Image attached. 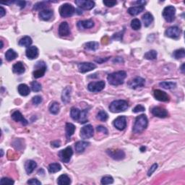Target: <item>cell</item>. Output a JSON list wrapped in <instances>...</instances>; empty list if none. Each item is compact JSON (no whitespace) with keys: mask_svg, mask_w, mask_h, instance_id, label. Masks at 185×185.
I'll return each mask as SVG.
<instances>
[{"mask_svg":"<svg viewBox=\"0 0 185 185\" xmlns=\"http://www.w3.org/2000/svg\"><path fill=\"white\" fill-rule=\"evenodd\" d=\"M128 103L125 100L113 101L109 106V110L113 113H119L125 111L128 109Z\"/></svg>","mask_w":185,"mask_h":185,"instance_id":"3","label":"cell"},{"mask_svg":"<svg viewBox=\"0 0 185 185\" xmlns=\"http://www.w3.org/2000/svg\"><path fill=\"white\" fill-rule=\"evenodd\" d=\"M3 155H4V152H3V150H2H2H1V156L2 157V156H3Z\"/></svg>","mask_w":185,"mask_h":185,"instance_id":"63","label":"cell"},{"mask_svg":"<svg viewBox=\"0 0 185 185\" xmlns=\"http://www.w3.org/2000/svg\"><path fill=\"white\" fill-rule=\"evenodd\" d=\"M0 42H1V46H0V49H2V48H3L4 44H3V41H1Z\"/></svg>","mask_w":185,"mask_h":185,"instance_id":"62","label":"cell"},{"mask_svg":"<svg viewBox=\"0 0 185 185\" xmlns=\"http://www.w3.org/2000/svg\"><path fill=\"white\" fill-rule=\"evenodd\" d=\"M26 54L29 60H34V59L37 58L38 56H39V49L35 46H30V47L27 48Z\"/></svg>","mask_w":185,"mask_h":185,"instance_id":"19","label":"cell"},{"mask_svg":"<svg viewBox=\"0 0 185 185\" xmlns=\"http://www.w3.org/2000/svg\"><path fill=\"white\" fill-rule=\"evenodd\" d=\"M60 104H59L57 102L51 103V104L49 106L50 113L54 115L58 114L59 112H60Z\"/></svg>","mask_w":185,"mask_h":185,"instance_id":"36","label":"cell"},{"mask_svg":"<svg viewBox=\"0 0 185 185\" xmlns=\"http://www.w3.org/2000/svg\"><path fill=\"white\" fill-rule=\"evenodd\" d=\"M51 2H38L35 4L33 7V10H45L46 7V4Z\"/></svg>","mask_w":185,"mask_h":185,"instance_id":"45","label":"cell"},{"mask_svg":"<svg viewBox=\"0 0 185 185\" xmlns=\"http://www.w3.org/2000/svg\"><path fill=\"white\" fill-rule=\"evenodd\" d=\"M142 22L144 23L145 27H148L151 23H153L154 18H153L152 14H150V12H146V13H145L143 15H142Z\"/></svg>","mask_w":185,"mask_h":185,"instance_id":"28","label":"cell"},{"mask_svg":"<svg viewBox=\"0 0 185 185\" xmlns=\"http://www.w3.org/2000/svg\"><path fill=\"white\" fill-rule=\"evenodd\" d=\"M35 70L33 72V75L35 78H40L45 75L46 71V65L43 61H39L35 65Z\"/></svg>","mask_w":185,"mask_h":185,"instance_id":"5","label":"cell"},{"mask_svg":"<svg viewBox=\"0 0 185 185\" xmlns=\"http://www.w3.org/2000/svg\"><path fill=\"white\" fill-rule=\"evenodd\" d=\"M105 82L103 80L98 82H92L90 83L88 85V89L89 91L92 92H100L105 88Z\"/></svg>","mask_w":185,"mask_h":185,"instance_id":"8","label":"cell"},{"mask_svg":"<svg viewBox=\"0 0 185 185\" xmlns=\"http://www.w3.org/2000/svg\"><path fill=\"white\" fill-rule=\"evenodd\" d=\"M36 166L37 163L34 161H32V160H28L25 163V169H26V173L28 174H31L32 173Z\"/></svg>","mask_w":185,"mask_h":185,"instance_id":"24","label":"cell"},{"mask_svg":"<svg viewBox=\"0 0 185 185\" xmlns=\"http://www.w3.org/2000/svg\"><path fill=\"white\" fill-rule=\"evenodd\" d=\"M145 110H146L145 106H142V105H138V106L134 107L132 111H133L134 113H138V112H142V111H144Z\"/></svg>","mask_w":185,"mask_h":185,"instance_id":"49","label":"cell"},{"mask_svg":"<svg viewBox=\"0 0 185 185\" xmlns=\"http://www.w3.org/2000/svg\"><path fill=\"white\" fill-rule=\"evenodd\" d=\"M184 65H185L184 63H183L182 66H181V68H180L181 71H182V73H184Z\"/></svg>","mask_w":185,"mask_h":185,"instance_id":"60","label":"cell"},{"mask_svg":"<svg viewBox=\"0 0 185 185\" xmlns=\"http://www.w3.org/2000/svg\"><path fill=\"white\" fill-rule=\"evenodd\" d=\"M80 110L79 109L75 108V107H72L70 111V116L72 117V119L75 121H79L80 116Z\"/></svg>","mask_w":185,"mask_h":185,"instance_id":"34","label":"cell"},{"mask_svg":"<svg viewBox=\"0 0 185 185\" xmlns=\"http://www.w3.org/2000/svg\"><path fill=\"white\" fill-rule=\"evenodd\" d=\"M90 142L86 141H78L75 145V150L77 153H83L87 147L89 146Z\"/></svg>","mask_w":185,"mask_h":185,"instance_id":"26","label":"cell"},{"mask_svg":"<svg viewBox=\"0 0 185 185\" xmlns=\"http://www.w3.org/2000/svg\"><path fill=\"white\" fill-rule=\"evenodd\" d=\"M71 183L70 178L67 174H62L59 176L57 179V184L60 185H68Z\"/></svg>","mask_w":185,"mask_h":185,"instance_id":"32","label":"cell"},{"mask_svg":"<svg viewBox=\"0 0 185 185\" xmlns=\"http://www.w3.org/2000/svg\"><path fill=\"white\" fill-rule=\"evenodd\" d=\"M126 77H127V73L125 71H118V72L109 74L107 77V80L110 85L117 86L122 85Z\"/></svg>","mask_w":185,"mask_h":185,"instance_id":"1","label":"cell"},{"mask_svg":"<svg viewBox=\"0 0 185 185\" xmlns=\"http://www.w3.org/2000/svg\"><path fill=\"white\" fill-rule=\"evenodd\" d=\"M144 57L148 60H154L157 58V52L155 50H150L145 54Z\"/></svg>","mask_w":185,"mask_h":185,"instance_id":"40","label":"cell"},{"mask_svg":"<svg viewBox=\"0 0 185 185\" xmlns=\"http://www.w3.org/2000/svg\"><path fill=\"white\" fill-rule=\"evenodd\" d=\"M71 92H72V88H71L70 86H67V87L63 90L62 93V100L64 104H68V103L70 101Z\"/></svg>","mask_w":185,"mask_h":185,"instance_id":"21","label":"cell"},{"mask_svg":"<svg viewBox=\"0 0 185 185\" xmlns=\"http://www.w3.org/2000/svg\"><path fill=\"white\" fill-rule=\"evenodd\" d=\"M75 2L80 8H82L83 10H90L95 6V2L90 1V0H76Z\"/></svg>","mask_w":185,"mask_h":185,"instance_id":"13","label":"cell"},{"mask_svg":"<svg viewBox=\"0 0 185 185\" xmlns=\"http://www.w3.org/2000/svg\"><path fill=\"white\" fill-rule=\"evenodd\" d=\"M51 146L54 147H56V148H58V147L60 146V141H54L51 142Z\"/></svg>","mask_w":185,"mask_h":185,"instance_id":"58","label":"cell"},{"mask_svg":"<svg viewBox=\"0 0 185 185\" xmlns=\"http://www.w3.org/2000/svg\"><path fill=\"white\" fill-rule=\"evenodd\" d=\"M33 43L32 39L29 36H24L19 41V46H24V47H30L31 44Z\"/></svg>","mask_w":185,"mask_h":185,"instance_id":"30","label":"cell"},{"mask_svg":"<svg viewBox=\"0 0 185 185\" xmlns=\"http://www.w3.org/2000/svg\"><path fill=\"white\" fill-rule=\"evenodd\" d=\"M146 147H142V148H140V150L142 151V152H144V151H146Z\"/></svg>","mask_w":185,"mask_h":185,"instance_id":"61","label":"cell"},{"mask_svg":"<svg viewBox=\"0 0 185 185\" xmlns=\"http://www.w3.org/2000/svg\"><path fill=\"white\" fill-rule=\"evenodd\" d=\"M153 95H154L155 99L159 101L167 102L170 100L169 96L168 95L166 92L161 90H155L154 92H153Z\"/></svg>","mask_w":185,"mask_h":185,"instance_id":"15","label":"cell"},{"mask_svg":"<svg viewBox=\"0 0 185 185\" xmlns=\"http://www.w3.org/2000/svg\"><path fill=\"white\" fill-rule=\"evenodd\" d=\"M99 44L96 41H90L88 42L85 44V49L87 50H92V51H95L98 48Z\"/></svg>","mask_w":185,"mask_h":185,"instance_id":"37","label":"cell"},{"mask_svg":"<svg viewBox=\"0 0 185 185\" xmlns=\"http://www.w3.org/2000/svg\"><path fill=\"white\" fill-rule=\"evenodd\" d=\"M113 179L112 176H104L101 179V183L102 184H113Z\"/></svg>","mask_w":185,"mask_h":185,"instance_id":"46","label":"cell"},{"mask_svg":"<svg viewBox=\"0 0 185 185\" xmlns=\"http://www.w3.org/2000/svg\"><path fill=\"white\" fill-rule=\"evenodd\" d=\"M53 14L54 13H53V11H52V10L45 9V10H41V11L39 12V15L40 19H41L42 20L48 21L52 18Z\"/></svg>","mask_w":185,"mask_h":185,"instance_id":"23","label":"cell"},{"mask_svg":"<svg viewBox=\"0 0 185 185\" xmlns=\"http://www.w3.org/2000/svg\"><path fill=\"white\" fill-rule=\"evenodd\" d=\"M145 10L144 6H136V7H131L128 9L127 12L130 15L135 16L140 14Z\"/></svg>","mask_w":185,"mask_h":185,"instance_id":"27","label":"cell"},{"mask_svg":"<svg viewBox=\"0 0 185 185\" xmlns=\"http://www.w3.org/2000/svg\"><path fill=\"white\" fill-rule=\"evenodd\" d=\"M18 92L23 96H27L30 93V88L26 84H20L18 87Z\"/></svg>","mask_w":185,"mask_h":185,"instance_id":"29","label":"cell"},{"mask_svg":"<svg viewBox=\"0 0 185 185\" xmlns=\"http://www.w3.org/2000/svg\"><path fill=\"white\" fill-rule=\"evenodd\" d=\"M28 184H33V185H41V182L37 179H31L28 181Z\"/></svg>","mask_w":185,"mask_h":185,"instance_id":"53","label":"cell"},{"mask_svg":"<svg viewBox=\"0 0 185 185\" xmlns=\"http://www.w3.org/2000/svg\"><path fill=\"white\" fill-rule=\"evenodd\" d=\"M182 31L177 26H172L169 27V28L166 29L165 34L166 36L171 38V39H178L180 36Z\"/></svg>","mask_w":185,"mask_h":185,"instance_id":"11","label":"cell"},{"mask_svg":"<svg viewBox=\"0 0 185 185\" xmlns=\"http://www.w3.org/2000/svg\"><path fill=\"white\" fill-rule=\"evenodd\" d=\"M106 153H108V155H109V156L112 158L113 159L117 160V161L122 160L125 158V152L121 150H119V149H117V150H113V149H111V150H107Z\"/></svg>","mask_w":185,"mask_h":185,"instance_id":"12","label":"cell"},{"mask_svg":"<svg viewBox=\"0 0 185 185\" xmlns=\"http://www.w3.org/2000/svg\"><path fill=\"white\" fill-rule=\"evenodd\" d=\"M42 100H43V99H42L41 96H35L33 98L32 102H33V104L35 105V106H38V105H39L42 102Z\"/></svg>","mask_w":185,"mask_h":185,"instance_id":"48","label":"cell"},{"mask_svg":"<svg viewBox=\"0 0 185 185\" xmlns=\"http://www.w3.org/2000/svg\"><path fill=\"white\" fill-rule=\"evenodd\" d=\"M94 22L92 20H81L77 23V27L80 30L83 29H88L91 28L94 26Z\"/></svg>","mask_w":185,"mask_h":185,"instance_id":"22","label":"cell"},{"mask_svg":"<svg viewBox=\"0 0 185 185\" xmlns=\"http://www.w3.org/2000/svg\"><path fill=\"white\" fill-rule=\"evenodd\" d=\"M78 70L81 73H85L96 68V65L90 62H83L78 64Z\"/></svg>","mask_w":185,"mask_h":185,"instance_id":"17","label":"cell"},{"mask_svg":"<svg viewBox=\"0 0 185 185\" xmlns=\"http://www.w3.org/2000/svg\"><path fill=\"white\" fill-rule=\"evenodd\" d=\"M148 120L145 114H141L136 117L135 122L133 127V132L134 133L140 134L144 131L148 127Z\"/></svg>","mask_w":185,"mask_h":185,"instance_id":"2","label":"cell"},{"mask_svg":"<svg viewBox=\"0 0 185 185\" xmlns=\"http://www.w3.org/2000/svg\"><path fill=\"white\" fill-rule=\"evenodd\" d=\"M109 59V57H107L106 59H98V60H96V62H98V63H100V64H101V63L104 62H106L107 60H108Z\"/></svg>","mask_w":185,"mask_h":185,"instance_id":"57","label":"cell"},{"mask_svg":"<svg viewBox=\"0 0 185 185\" xmlns=\"http://www.w3.org/2000/svg\"><path fill=\"white\" fill-rule=\"evenodd\" d=\"M103 3L104 4L106 7H112L113 6L117 5V1H104Z\"/></svg>","mask_w":185,"mask_h":185,"instance_id":"51","label":"cell"},{"mask_svg":"<svg viewBox=\"0 0 185 185\" xmlns=\"http://www.w3.org/2000/svg\"><path fill=\"white\" fill-rule=\"evenodd\" d=\"M25 70H26V68H25L24 64L21 62H16L13 65V67H12V71H13L14 73H16V74H23V73L25 72Z\"/></svg>","mask_w":185,"mask_h":185,"instance_id":"25","label":"cell"},{"mask_svg":"<svg viewBox=\"0 0 185 185\" xmlns=\"http://www.w3.org/2000/svg\"><path fill=\"white\" fill-rule=\"evenodd\" d=\"M65 130H66V136L67 138H70L72 136L75 131V126L72 123H67L65 126Z\"/></svg>","mask_w":185,"mask_h":185,"instance_id":"31","label":"cell"},{"mask_svg":"<svg viewBox=\"0 0 185 185\" xmlns=\"http://www.w3.org/2000/svg\"><path fill=\"white\" fill-rule=\"evenodd\" d=\"M131 27L134 31H138L141 28V23L138 19H133L131 22Z\"/></svg>","mask_w":185,"mask_h":185,"instance_id":"42","label":"cell"},{"mask_svg":"<svg viewBox=\"0 0 185 185\" xmlns=\"http://www.w3.org/2000/svg\"><path fill=\"white\" fill-rule=\"evenodd\" d=\"M176 9L174 6H167L163 10V17L167 22L171 23L175 19Z\"/></svg>","mask_w":185,"mask_h":185,"instance_id":"6","label":"cell"},{"mask_svg":"<svg viewBox=\"0 0 185 185\" xmlns=\"http://www.w3.org/2000/svg\"><path fill=\"white\" fill-rule=\"evenodd\" d=\"M70 29L68 23L67 22H62L59 26V35L60 36L66 37L70 35Z\"/></svg>","mask_w":185,"mask_h":185,"instance_id":"18","label":"cell"},{"mask_svg":"<svg viewBox=\"0 0 185 185\" xmlns=\"http://www.w3.org/2000/svg\"><path fill=\"white\" fill-rule=\"evenodd\" d=\"M48 169H49V171L50 173H56V172L60 171L62 169V166L58 163H53L49 166Z\"/></svg>","mask_w":185,"mask_h":185,"instance_id":"35","label":"cell"},{"mask_svg":"<svg viewBox=\"0 0 185 185\" xmlns=\"http://www.w3.org/2000/svg\"><path fill=\"white\" fill-rule=\"evenodd\" d=\"M12 119L14 121H17V122H21L23 125H28V121L24 118L22 113H21L19 111H16L12 113Z\"/></svg>","mask_w":185,"mask_h":185,"instance_id":"20","label":"cell"},{"mask_svg":"<svg viewBox=\"0 0 185 185\" xmlns=\"http://www.w3.org/2000/svg\"><path fill=\"white\" fill-rule=\"evenodd\" d=\"M158 168V164L157 163H154V164L152 165V166L150 167V169H149V171L148 172V176H150L152 174H153V172H154L155 170L157 169Z\"/></svg>","mask_w":185,"mask_h":185,"instance_id":"52","label":"cell"},{"mask_svg":"<svg viewBox=\"0 0 185 185\" xmlns=\"http://www.w3.org/2000/svg\"><path fill=\"white\" fill-rule=\"evenodd\" d=\"M173 56L176 60L184 58L185 56V50L184 49H179L174 51Z\"/></svg>","mask_w":185,"mask_h":185,"instance_id":"39","label":"cell"},{"mask_svg":"<svg viewBox=\"0 0 185 185\" xmlns=\"http://www.w3.org/2000/svg\"><path fill=\"white\" fill-rule=\"evenodd\" d=\"M96 130H97V132H103V133L108 134V130L105 127H104V126H98V127H96Z\"/></svg>","mask_w":185,"mask_h":185,"instance_id":"50","label":"cell"},{"mask_svg":"<svg viewBox=\"0 0 185 185\" xmlns=\"http://www.w3.org/2000/svg\"><path fill=\"white\" fill-rule=\"evenodd\" d=\"M75 12V7L70 4L66 3L61 6L60 8V14L62 18H69L72 16Z\"/></svg>","mask_w":185,"mask_h":185,"instance_id":"4","label":"cell"},{"mask_svg":"<svg viewBox=\"0 0 185 185\" xmlns=\"http://www.w3.org/2000/svg\"><path fill=\"white\" fill-rule=\"evenodd\" d=\"M113 125L114 127L119 130H124L127 127V118L124 116H120L117 117V119L113 121Z\"/></svg>","mask_w":185,"mask_h":185,"instance_id":"16","label":"cell"},{"mask_svg":"<svg viewBox=\"0 0 185 185\" xmlns=\"http://www.w3.org/2000/svg\"><path fill=\"white\" fill-rule=\"evenodd\" d=\"M88 109H85V110L82 111L80 112V116L79 119V122L81 124H84L88 121Z\"/></svg>","mask_w":185,"mask_h":185,"instance_id":"41","label":"cell"},{"mask_svg":"<svg viewBox=\"0 0 185 185\" xmlns=\"http://www.w3.org/2000/svg\"><path fill=\"white\" fill-rule=\"evenodd\" d=\"M73 155V150L71 147H67L64 150H62L59 153V156H60L61 161L64 163H69L70 161L71 158Z\"/></svg>","mask_w":185,"mask_h":185,"instance_id":"7","label":"cell"},{"mask_svg":"<svg viewBox=\"0 0 185 185\" xmlns=\"http://www.w3.org/2000/svg\"><path fill=\"white\" fill-rule=\"evenodd\" d=\"M31 89L33 92H39L41 90V85L39 83H38L37 81H33L32 83H31Z\"/></svg>","mask_w":185,"mask_h":185,"instance_id":"44","label":"cell"},{"mask_svg":"<svg viewBox=\"0 0 185 185\" xmlns=\"http://www.w3.org/2000/svg\"><path fill=\"white\" fill-rule=\"evenodd\" d=\"M5 14H6V10H5V8L1 6V7H0V17H1V18H3Z\"/></svg>","mask_w":185,"mask_h":185,"instance_id":"56","label":"cell"},{"mask_svg":"<svg viewBox=\"0 0 185 185\" xmlns=\"http://www.w3.org/2000/svg\"><path fill=\"white\" fill-rule=\"evenodd\" d=\"M14 181L12 179L10 178H7V177H4L1 179V182H0V184L2 185L4 184H9V185H12L14 184Z\"/></svg>","mask_w":185,"mask_h":185,"instance_id":"47","label":"cell"},{"mask_svg":"<svg viewBox=\"0 0 185 185\" xmlns=\"http://www.w3.org/2000/svg\"><path fill=\"white\" fill-rule=\"evenodd\" d=\"M17 57H18V54H17V52L14 51L13 49H10L6 51L5 58L6 60L9 61V62H11V61L15 60Z\"/></svg>","mask_w":185,"mask_h":185,"instance_id":"33","label":"cell"},{"mask_svg":"<svg viewBox=\"0 0 185 185\" xmlns=\"http://www.w3.org/2000/svg\"><path fill=\"white\" fill-rule=\"evenodd\" d=\"M145 83H146V80L141 77H137L128 83V86L131 89H137L138 88L143 87Z\"/></svg>","mask_w":185,"mask_h":185,"instance_id":"10","label":"cell"},{"mask_svg":"<svg viewBox=\"0 0 185 185\" xmlns=\"http://www.w3.org/2000/svg\"><path fill=\"white\" fill-rule=\"evenodd\" d=\"M134 5H138V6H144L146 4V1H137V2H133Z\"/></svg>","mask_w":185,"mask_h":185,"instance_id":"55","label":"cell"},{"mask_svg":"<svg viewBox=\"0 0 185 185\" xmlns=\"http://www.w3.org/2000/svg\"><path fill=\"white\" fill-rule=\"evenodd\" d=\"M17 5L19 6L21 9H23V8L25 7V6H26V2L25 1H18V2H15Z\"/></svg>","mask_w":185,"mask_h":185,"instance_id":"54","label":"cell"},{"mask_svg":"<svg viewBox=\"0 0 185 185\" xmlns=\"http://www.w3.org/2000/svg\"><path fill=\"white\" fill-rule=\"evenodd\" d=\"M159 85L164 89H173L176 86V84L174 82H161L159 83Z\"/></svg>","mask_w":185,"mask_h":185,"instance_id":"38","label":"cell"},{"mask_svg":"<svg viewBox=\"0 0 185 185\" xmlns=\"http://www.w3.org/2000/svg\"><path fill=\"white\" fill-rule=\"evenodd\" d=\"M97 118L99 119L100 121H106L107 119L109 118V115L105 111H100L98 112V115H97Z\"/></svg>","mask_w":185,"mask_h":185,"instance_id":"43","label":"cell"},{"mask_svg":"<svg viewBox=\"0 0 185 185\" xmlns=\"http://www.w3.org/2000/svg\"><path fill=\"white\" fill-rule=\"evenodd\" d=\"M93 133H94V130L92 126L90 125H88L82 127V129L80 130V135L82 139L85 140V139L92 138V137L93 136Z\"/></svg>","mask_w":185,"mask_h":185,"instance_id":"9","label":"cell"},{"mask_svg":"<svg viewBox=\"0 0 185 185\" xmlns=\"http://www.w3.org/2000/svg\"><path fill=\"white\" fill-rule=\"evenodd\" d=\"M151 113H153V116H155L156 117H159V118H166V117H167L169 116V113H168L166 109L160 106L153 108L152 110H151Z\"/></svg>","mask_w":185,"mask_h":185,"instance_id":"14","label":"cell"},{"mask_svg":"<svg viewBox=\"0 0 185 185\" xmlns=\"http://www.w3.org/2000/svg\"><path fill=\"white\" fill-rule=\"evenodd\" d=\"M113 62H116V63H118V62H123V60H122V58H121V57H117V58H116L113 61Z\"/></svg>","mask_w":185,"mask_h":185,"instance_id":"59","label":"cell"}]
</instances>
